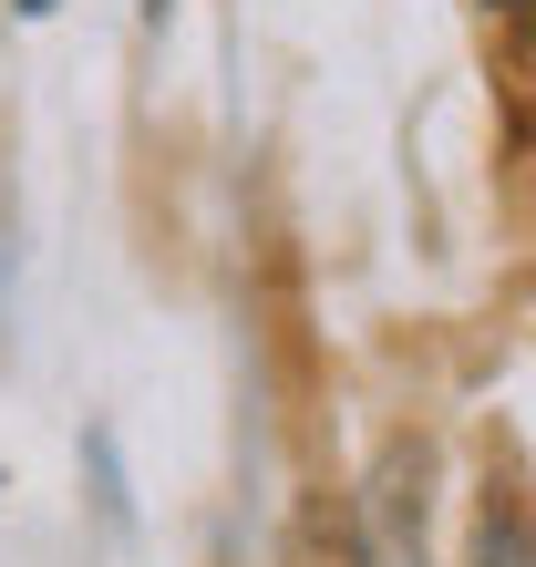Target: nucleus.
<instances>
[{"label": "nucleus", "mask_w": 536, "mask_h": 567, "mask_svg": "<svg viewBox=\"0 0 536 567\" xmlns=\"http://www.w3.org/2000/svg\"><path fill=\"white\" fill-rule=\"evenodd\" d=\"M495 11H536V0H495Z\"/></svg>", "instance_id": "obj_4"}, {"label": "nucleus", "mask_w": 536, "mask_h": 567, "mask_svg": "<svg viewBox=\"0 0 536 567\" xmlns=\"http://www.w3.org/2000/svg\"><path fill=\"white\" fill-rule=\"evenodd\" d=\"M11 11H21V21H42V11H52V0H11Z\"/></svg>", "instance_id": "obj_2"}, {"label": "nucleus", "mask_w": 536, "mask_h": 567, "mask_svg": "<svg viewBox=\"0 0 536 567\" xmlns=\"http://www.w3.org/2000/svg\"><path fill=\"white\" fill-rule=\"evenodd\" d=\"M351 567H423V454L392 444L361 495V557Z\"/></svg>", "instance_id": "obj_1"}, {"label": "nucleus", "mask_w": 536, "mask_h": 567, "mask_svg": "<svg viewBox=\"0 0 536 567\" xmlns=\"http://www.w3.org/2000/svg\"><path fill=\"white\" fill-rule=\"evenodd\" d=\"M165 11H176V0H145V21H165Z\"/></svg>", "instance_id": "obj_3"}]
</instances>
